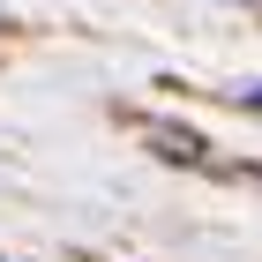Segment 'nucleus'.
Instances as JSON below:
<instances>
[{"label":"nucleus","mask_w":262,"mask_h":262,"mask_svg":"<svg viewBox=\"0 0 262 262\" xmlns=\"http://www.w3.org/2000/svg\"><path fill=\"white\" fill-rule=\"evenodd\" d=\"M150 142H165V158H180V165H202V158H210L202 135H187V127H172V120H150Z\"/></svg>","instance_id":"f257e3e1"},{"label":"nucleus","mask_w":262,"mask_h":262,"mask_svg":"<svg viewBox=\"0 0 262 262\" xmlns=\"http://www.w3.org/2000/svg\"><path fill=\"white\" fill-rule=\"evenodd\" d=\"M240 98H247V105H255V113H262V82H255V90H240Z\"/></svg>","instance_id":"f03ea898"}]
</instances>
